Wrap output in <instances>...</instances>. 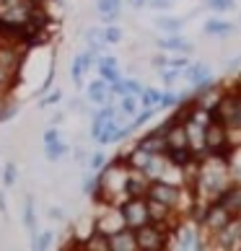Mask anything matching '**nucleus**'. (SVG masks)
I'll return each mask as SVG.
<instances>
[{
    "label": "nucleus",
    "instance_id": "nucleus-1",
    "mask_svg": "<svg viewBox=\"0 0 241 251\" xmlns=\"http://www.w3.org/2000/svg\"><path fill=\"white\" fill-rule=\"evenodd\" d=\"M231 184V171H228V161L226 158H218V155H205L200 161V174H197V181L192 187L194 200L208 204L218 197L220 192Z\"/></svg>",
    "mask_w": 241,
    "mask_h": 251
},
{
    "label": "nucleus",
    "instance_id": "nucleus-2",
    "mask_svg": "<svg viewBox=\"0 0 241 251\" xmlns=\"http://www.w3.org/2000/svg\"><path fill=\"white\" fill-rule=\"evenodd\" d=\"M148 197L169 204L177 215H187V207H184V189L177 187V184H169L166 179H156V181H151V187H148Z\"/></svg>",
    "mask_w": 241,
    "mask_h": 251
},
{
    "label": "nucleus",
    "instance_id": "nucleus-3",
    "mask_svg": "<svg viewBox=\"0 0 241 251\" xmlns=\"http://www.w3.org/2000/svg\"><path fill=\"white\" fill-rule=\"evenodd\" d=\"M117 212H119V220H122L125 228H133L137 230L145 223H151L148 218V202L145 197H125L122 202L117 204Z\"/></svg>",
    "mask_w": 241,
    "mask_h": 251
},
{
    "label": "nucleus",
    "instance_id": "nucleus-4",
    "mask_svg": "<svg viewBox=\"0 0 241 251\" xmlns=\"http://www.w3.org/2000/svg\"><path fill=\"white\" fill-rule=\"evenodd\" d=\"M137 251H166L169 249V228L156 226V223H145L135 230Z\"/></svg>",
    "mask_w": 241,
    "mask_h": 251
},
{
    "label": "nucleus",
    "instance_id": "nucleus-5",
    "mask_svg": "<svg viewBox=\"0 0 241 251\" xmlns=\"http://www.w3.org/2000/svg\"><path fill=\"white\" fill-rule=\"evenodd\" d=\"M231 218H236V215H231V212L223 207L220 202H208L205 207H202V212H200V218H197V223L202 226V230L205 233H210V236H215L223 226H228L231 223Z\"/></svg>",
    "mask_w": 241,
    "mask_h": 251
},
{
    "label": "nucleus",
    "instance_id": "nucleus-6",
    "mask_svg": "<svg viewBox=\"0 0 241 251\" xmlns=\"http://www.w3.org/2000/svg\"><path fill=\"white\" fill-rule=\"evenodd\" d=\"M205 153L208 155H218V158H228L231 145L226 137V125L220 119H213L205 125Z\"/></svg>",
    "mask_w": 241,
    "mask_h": 251
},
{
    "label": "nucleus",
    "instance_id": "nucleus-7",
    "mask_svg": "<svg viewBox=\"0 0 241 251\" xmlns=\"http://www.w3.org/2000/svg\"><path fill=\"white\" fill-rule=\"evenodd\" d=\"M213 238L215 249H241V218H231L228 226H223Z\"/></svg>",
    "mask_w": 241,
    "mask_h": 251
},
{
    "label": "nucleus",
    "instance_id": "nucleus-8",
    "mask_svg": "<svg viewBox=\"0 0 241 251\" xmlns=\"http://www.w3.org/2000/svg\"><path fill=\"white\" fill-rule=\"evenodd\" d=\"M145 202H148V218H151V223H156V226H163V228H169L171 230V226L177 223V212H174L169 204H163V202H159V200H151V197H145Z\"/></svg>",
    "mask_w": 241,
    "mask_h": 251
},
{
    "label": "nucleus",
    "instance_id": "nucleus-9",
    "mask_svg": "<svg viewBox=\"0 0 241 251\" xmlns=\"http://www.w3.org/2000/svg\"><path fill=\"white\" fill-rule=\"evenodd\" d=\"M24 44H13V42H3L0 39V65L11 70H21V62H24Z\"/></svg>",
    "mask_w": 241,
    "mask_h": 251
},
{
    "label": "nucleus",
    "instance_id": "nucleus-10",
    "mask_svg": "<svg viewBox=\"0 0 241 251\" xmlns=\"http://www.w3.org/2000/svg\"><path fill=\"white\" fill-rule=\"evenodd\" d=\"M109 251H137L135 230L133 228H117L109 233Z\"/></svg>",
    "mask_w": 241,
    "mask_h": 251
},
{
    "label": "nucleus",
    "instance_id": "nucleus-11",
    "mask_svg": "<svg viewBox=\"0 0 241 251\" xmlns=\"http://www.w3.org/2000/svg\"><path fill=\"white\" fill-rule=\"evenodd\" d=\"M148 187H151V179L143 171H127L125 179V197H148Z\"/></svg>",
    "mask_w": 241,
    "mask_h": 251
},
{
    "label": "nucleus",
    "instance_id": "nucleus-12",
    "mask_svg": "<svg viewBox=\"0 0 241 251\" xmlns=\"http://www.w3.org/2000/svg\"><path fill=\"white\" fill-rule=\"evenodd\" d=\"M215 202H220V204H223V207L231 212V215L239 218V215H241V184H239V181H231L228 187L215 197Z\"/></svg>",
    "mask_w": 241,
    "mask_h": 251
},
{
    "label": "nucleus",
    "instance_id": "nucleus-13",
    "mask_svg": "<svg viewBox=\"0 0 241 251\" xmlns=\"http://www.w3.org/2000/svg\"><path fill=\"white\" fill-rule=\"evenodd\" d=\"M166 148H189V137H187V122H171L163 132Z\"/></svg>",
    "mask_w": 241,
    "mask_h": 251
},
{
    "label": "nucleus",
    "instance_id": "nucleus-14",
    "mask_svg": "<svg viewBox=\"0 0 241 251\" xmlns=\"http://www.w3.org/2000/svg\"><path fill=\"white\" fill-rule=\"evenodd\" d=\"M182 78L187 80L189 86H200V83L213 80V70L205 62H194V65H187V68L182 70Z\"/></svg>",
    "mask_w": 241,
    "mask_h": 251
},
{
    "label": "nucleus",
    "instance_id": "nucleus-15",
    "mask_svg": "<svg viewBox=\"0 0 241 251\" xmlns=\"http://www.w3.org/2000/svg\"><path fill=\"white\" fill-rule=\"evenodd\" d=\"M156 47L161 52H182V54H189L194 50V44L182 39L179 34H169V36H161V39H156Z\"/></svg>",
    "mask_w": 241,
    "mask_h": 251
},
{
    "label": "nucleus",
    "instance_id": "nucleus-16",
    "mask_svg": "<svg viewBox=\"0 0 241 251\" xmlns=\"http://www.w3.org/2000/svg\"><path fill=\"white\" fill-rule=\"evenodd\" d=\"M169 169H171V163H169V158H166V153H156L151 161H148V166L143 169V174L151 181H156V179H163Z\"/></svg>",
    "mask_w": 241,
    "mask_h": 251
},
{
    "label": "nucleus",
    "instance_id": "nucleus-17",
    "mask_svg": "<svg viewBox=\"0 0 241 251\" xmlns=\"http://www.w3.org/2000/svg\"><path fill=\"white\" fill-rule=\"evenodd\" d=\"M88 101L96 104V106L107 104V101H114V96L109 94V83L101 80V78H96L94 83H88Z\"/></svg>",
    "mask_w": 241,
    "mask_h": 251
},
{
    "label": "nucleus",
    "instance_id": "nucleus-18",
    "mask_svg": "<svg viewBox=\"0 0 241 251\" xmlns=\"http://www.w3.org/2000/svg\"><path fill=\"white\" fill-rule=\"evenodd\" d=\"M153 155H156V153H148L145 148L135 145L130 153H125V163H127V169H133V171H143Z\"/></svg>",
    "mask_w": 241,
    "mask_h": 251
},
{
    "label": "nucleus",
    "instance_id": "nucleus-19",
    "mask_svg": "<svg viewBox=\"0 0 241 251\" xmlns=\"http://www.w3.org/2000/svg\"><path fill=\"white\" fill-rule=\"evenodd\" d=\"M202 31L208 36H231L236 31V26L231 21H223V18H208V21L202 24Z\"/></svg>",
    "mask_w": 241,
    "mask_h": 251
},
{
    "label": "nucleus",
    "instance_id": "nucleus-20",
    "mask_svg": "<svg viewBox=\"0 0 241 251\" xmlns=\"http://www.w3.org/2000/svg\"><path fill=\"white\" fill-rule=\"evenodd\" d=\"M80 249L83 251H109V236L101 230H91V236L80 238Z\"/></svg>",
    "mask_w": 241,
    "mask_h": 251
},
{
    "label": "nucleus",
    "instance_id": "nucleus-21",
    "mask_svg": "<svg viewBox=\"0 0 241 251\" xmlns=\"http://www.w3.org/2000/svg\"><path fill=\"white\" fill-rule=\"evenodd\" d=\"M166 158H169V163H171V169H182V166H187L192 158H194V153H192V148H166Z\"/></svg>",
    "mask_w": 241,
    "mask_h": 251
},
{
    "label": "nucleus",
    "instance_id": "nucleus-22",
    "mask_svg": "<svg viewBox=\"0 0 241 251\" xmlns=\"http://www.w3.org/2000/svg\"><path fill=\"white\" fill-rule=\"evenodd\" d=\"M137 145L145 148L148 153H163V151H166V140H163V135H156L153 129H151V132H145V135H140Z\"/></svg>",
    "mask_w": 241,
    "mask_h": 251
},
{
    "label": "nucleus",
    "instance_id": "nucleus-23",
    "mask_svg": "<svg viewBox=\"0 0 241 251\" xmlns=\"http://www.w3.org/2000/svg\"><path fill=\"white\" fill-rule=\"evenodd\" d=\"M140 109V101H137L135 94H125L119 96V104H117V114H125V119H133Z\"/></svg>",
    "mask_w": 241,
    "mask_h": 251
},
{
    "label": "nucleus",
    "instance_id": "nucleus-24",
    "mask_svg": "<svg viewBox=\"0 0 241 251\" xmlns=\"http://www.w3.org/2000/svg\"><path fill=\"white\" fill-rule=\"evenodd\" d=\"M16 86H18V73L0 65V96H8Z\"/></svg>",
    "mask_w": 241,
    "mask_h": 251
},
{
    "label": "nucleus",
    "instance_id": "nucleus-25",
    "mask_svg": "<svg viewBox=\"0 0 241 251\" xmlns=\"http://www.w3.org/2000/svg\"><path fill=\"white\" fill-rule=\"evenodd\" d=\"M70 153V145L68 143H62V137L60 140H54V143H50V145H44V158H47L50 163H57L62 155H68Z\"/></svg>",
    "mask_w": 241,
    "mask_h": 251
},
{
    "label": "nucleus",
    "instance_id": "nucleus-26",
    "mask_svg": "<svg viewBox=\"0 0 241 251\" xmlns=\"http://www.w3.org/2000/svg\"><path fill=\"white\" fill-rule=\"evenodd\" d=\"M24 226H26V230H29L31 236L39 233V230H36V210H34V197L31 194L24 200Z\"/></svg>",
    "mask_w": 241,
    "mask_h": 251
},
{
    "label": "nucleus",
    "instance_id": "nucleus-27",
    "mask_svg": "<svg viewBox=\"0 0 241 251\" xmlns=\"http://www.w3.org/2000/svg\"><path fill=\"white\" fill-rule=\"evenodd\" d=\"M137 101H140V106H153V109H159V101H161V88L143 86V88H140V94H137Z\"/></svg>",
    "mask_w": 241,
    "mask_h": 251
},
{
    "label": "nucleus",
    "instance_id": "nucleus-28",
    "mask_svg": "<svg viewBox=\"0 0 241 251\" xmlns=\"http://www.w3.org/2000/svg\"><path fill=\"white\" fill-rule=\"evenodd\" d=\"M182 26H184L182 18H171V16H159L156 18V29H161L166 34H179Z\"/></svg>",
    "mask_w": 241,
    "mask_h": 251
},
{
    "label": "nucleus",
    "instance_id": "nucleus-29",
    "mask_svg": "<svg viewBox=\"0 0 241 251\" xmlns=\"http://www.w3.org/2000/svg\"><path fill=\"white\" fill-rule=\"evenodd\" d=\"M83 39H86L88 47H94L96 52H104V47H107L104 36H101V29H96V26H91V29L83 31Z\"/></svg>",
    "mask_w": 241,
    "mask_h": 251
},
{
    "label": "nucleus",
    "instance_id": "nucleus-30",
    "mask_svg": "<svg viewBox=\"0 0 241 251\" xmlns=\"http://www.w3.org/2000/svg\"><path fill=\"white\" fill-rule=\"evenodd\" d=\"M153 114H156V109L153 106H143V109H137V114L130 119V125H133L135 129H140L143 125H148L153 119Z\"/></svg>",
    "mask_w": 241,
    "mask_h": 251
},
{
    "label": "nucleus",
    "instance_id": "nucleus-31",
    "mask_svg": "<svg viewBox=\"0 0 241 251\" xmlns=\"http://www.w3.org/2000/svg\"><path fill=\"white\" fill-rule=\"evenodd\" d=\"M101 36H104V42L107 44H119L122 42V29H119V26H114V24H107L104 29H101Z\"/></svg>",
    "mask_w": 241,
    "mask_h": 251
},
{
    "label": "nucleus",
    "instance_id": "nucleus-32",
    "mask_svg": "<svg viewBox=\"0 0 241 251\" xmlns=\"http://www.w3.org/2000/svg\"><path fill=\"white\" fill-rule=\"evenodd\" d=\"M107 161H109V155H107L104 151H94V153H88V163H86V166L96 174V171H101V169L107 166Z\"/></svg>",
    "mask_w": 241,
    "mask_h": 251
},
{
    "label": "nucleus",
    "instance_id": "nucleus-33",
    "mask_svg": "<svg viewBox=\"0 0 241 251\" xmlns=\"http://www.w3.org/2000/svg\"><path fill=\"white\" fill-rule=\"evenodd\" d=\"M60 101H62V91H60V88H50L47 94L39 96V109L54 106V104H60Z\"/></svg>",
    "mask_w": 241,
    "mask_h": 251
},
{
    "label": "nucleus",
    "instance_id": "nucleus-34",
    "mask_svg": "<svg viewBox=\"0 0 241 251\" xmlns=\"http://www.w3.org/2000/svg\"><path fill=\"white\" fill-rule=\"evenodd\" d=\"M70 80H73V86H76V88L83 86V62H80V54H76V57H73V65H70Z\"/></svg>",
    "mask_w": 241,
    "mask_h": 251
},
{
    "label": "nucleus",
    "instance_id": "nucleus-35",
    "mask_svg": "<svg viewBox=\"0 0 241 251\" xmlns=\"http://www.w3.org/2000/svg\"><path fill=\"white\" fill-rule=\"evenodd\" d=\"M161 83H163V88H171L174 83H177L179 78H182V70L179 68H161Z\"/></svg>",
    "mask_w": 241,
    "mask_h": 251
},
{
    "label": "nucleus",
    "instance_id": "nucleus-36",
    "mask_svg": "<svg viewBox=\"0 0 241 251\" xmlns=\"http://www.w3.org/2000/svg\"><path fill=\"white\" fill-rule=\"evenodd\" d=\"M119 8H122V0H96L99 16H104V13H119Z\"/></svg>",
    "mask_w": 241,
    "mask_h": 251
},
{
    "label": "nucleus",
    "instance_id": "nucleus-37",
    "mask_svg": "<svg viewBox=\"0 0 241 251\" xmlns=\"http://www.w3.org/2000/svg\"><path fill=\"white\" fill-rule=\"evenodd\" d=\"M96 70H99V78H101V80H107L109 86L122 78V75H119V68H107V65H99Z\"/></svg>",
    "mask_w": 241,
    "mask_h": 251
},
{
    "label": "nucleus",
    "instance_id": "nucleus-38",
    "mask_svg": "<svg viewBox=\"0 0 241 251\" xmlns=\"http://www.w3.org/2000/svg\"><path fill=\"white\" fill-rule=\"evenodd\" d=\"M80 62H83V73H88V70L99 62V52H96L94 47H88L86 52H80Z\"/></svg>",
    "mask_w": 241,
    "mask_h": 251
},
{
    "label": "nucleus",
    "instance_id": "nucleus-39",
    "mask_svg": "<svg viewBox=\"0 0 241 251\" xmlns=\"http://www.w3.org/2000/svg\"><path fill=\"white\" fill-rule=\"evenodd\" d=\"M179 94L177 91H161V101H159V106L163 109H174V106H179Z\"/></svg>",
    "mask_w": 241,
    "mask_h": 251
},
{
    "label": "nucleus",
    "instance_id": "nucleus-40",
    "mask_svg": "<svg viewBox=\"0 0 241 251\" xmlns=\"http://www.w3.org/2000/svg\"><path fill=\"white\" fill-rule=\"evenodd\" d=\"M210 11H218V13H223V11H234L236 8V0H205Z\"/></svg>",
    "mask_w": 241,
    "mask_h": 251
},
{
    "label": "nucleus",
    "instance_id": "nucleus-41",
    "mask_svg": "<svg viewBox=\"0 0 241 251\" xmlns=\"http://www.w3.org/2000/svg\"><path fill=\"white\" fill-rule=\"evenodd\" d=\"M16 179H18V166L16 163H8L5 169H3V184H5V187H13Z\"/></svg>",
    "mask_w": 241,
    "mask_h": 251
},
{
    "label": "nucleus",
    "instance_id": "nucleus-42",
    "mask_svg": "<svg viewBox=\"0 0 241 251\" xmlns=\"http://www.w3.org/2000/svg\"><path fill=\"white\" fill-rule=\"evenodd\" d=\"M52 233H50V230H44V233H36L34 236V249H50L52 246Z\"/></svg>",
    "mask_w": 241,
    "mask_h": 251
},
{
    "label": "nucleus",
    "instance_id": "nucleus-43",
    "mask_svg": "<svg viewBox=\"0 0 241 251\" xmlns=\"http://www.w3.org/2000/svg\"><path fill=\"white\" fill-rule=\"evenodd\" d=\"M54 140H60V132H57V127L50 125V129L42 135V145H50V143H54Z\"/></svg>",
    "mask_w": 241,
    "mask_h": 251
},
{
    "label": "nucleus",
    "instance_id": "nucleus-44",
    "mask_svg": "<svg viewBox=\"0 0 241 251\" xmlns=\"http://www.w3.org/2000/svg\"><path fill=\"white\" fill-rule=\"evenodd\" d=\"M148 5L159 8V11H169V8L174 5V0H148Z\"/></svg>",
    "mask_w": 241,
    "mask_h": 251
},
{
    "label": "nucleus",
    "instance_id": "nucleus-45",
    "mask_svg": "<svg viewBox=\"0 0 241 251\" xmlns=\"http://www.w3.org/2000/svg\"><path fill=\"white\" fill-rule=\"evenodd\" d=\"M76 163H88V151L78 148V151H76Z\"/></svg>",
    "mask_w": 241,
    "mask_h": 251
},
{
    "label": "nucleus",
    "instance_id": "nucleus-46",
    "mask_svg": "<svg viewBox=\"0 0 241 251\" xmlns=\"http://www.w3.org/2000/svg\"><path fill=\"white\" fill-rule=\"evenodd\" d=\"M153 68H166V54H156V57H153Z\"/></svg>",
    "mask_w": 241,
    "mask_h": 251
},
{
    "label": "nucleus",
    "instance_id": "nucleus-47",
    "mask_svg": "<svg viewBox=\"0 0 241 251\" xmlns=\"http://www.w3.org/2000/svg\"><path fill=\"white\" fill-rule=\"evenodd\" d=\"M99 18H101L104 24H114L117 18H119V13H104V16H99Z\"/></svg>",
    "mask_w": 241,
    "mask_h": 251
},
{
    "label": "nucleus",
    "instance_id": "nucleus-48",
    "mask_svg": "<svg viewBox=\"0 0 241 251\" xmlns=\"http://www.w3.org/2000/svg\"><path fill=\"white\" fill-rule=\"evenodd\" d=\"M50 218H52V220H62L65 215H62L60 207H50Z\"/></svg>",
    "mask_w": 241,
    "mask_h": 251
},
{
    "label": "nucleus",
    "instance_id": "nucleus-49",
    "mask_svg": "<svg viewBox=\"0 0 241 251\" xmlns=\"http://www.w3.org/2000/svg\"><path fill=\"white\" fill-rule=\"evenodd\" d=\"M60 122H65V114H54V117L50 119V125H52V127H57Z\"/></svg>",
    "mask_w": 241,
    "mask_h": 251
},
{
    "label": "nucleus",
    "instance_id": "nucleus-50",
    "mask_svg": "<svg viewBox=\"0 0 241 251\" xmlns=\"http://www.w3.org/2000/svg\"><path fill=\"white\" fill-rule=\"evenodd\" d=\"M0 212H3V215L8 212V204H5V194L3 192H0Z\"/></svg>",
    "mask_w": 241,
    "mask_h": 251
},
{
    "label": "nucleus",
    "instance_id": "nucleus-51",
    "mask_svg": "<svg viewBox=\"0 0 241 251\" xmlns=\"http://www.w3.org/2000/svg\"><path fill=\"white\" fill-rule=\"evenodd\" d=\"M239 68V60H231V62H226V70H236Z\"/></svg>",
    "mask_w": 241,
    "mask_h": 251
},
{
    "label": "nucleus",
    "instance_id": "nucleus-52",
    "mask_svg": "<svg viewBox=\"0 0 241 251\" xmlns=\"http://www.w3.org/2000/svg\"><path fill=\"white\" fill-rule=\"evenodd\" d=\"M16 3H21V0H0V8L3 5H16Z\"/></svg>",
    "mask_w": 241,
    "mask_h": 251
},
{
    "label": "nucleus",
    "instance_id": "nucleus-53",
    "mask_svg": "<svg viewBox=\"0 0 241 251\" xmlns=\"http://www.w3.org/2000/svg\"><path fill=\"white\" fill-rule=\"evenodd\" d=\"M236 88H241V73H239V75H236Z\"/></svg>",
    "mask_w": 241,
    "mask_h": 251
},
{
    "label": "nucleus",
    "instance_id": "nucleus-54",
    "mask_svg": "<svg viewBox=\"0 0 241 251\" xmlns=\"http://www.w3.org/2000/svg\"><path fill=\"white\" fill-rule=\"evenodd\" d=\"M31 3H36V5H44V3H47V0H31Z\"/></svg>",
    "mask_w": 241,
    "mask_h": 251
}]
</instances>
